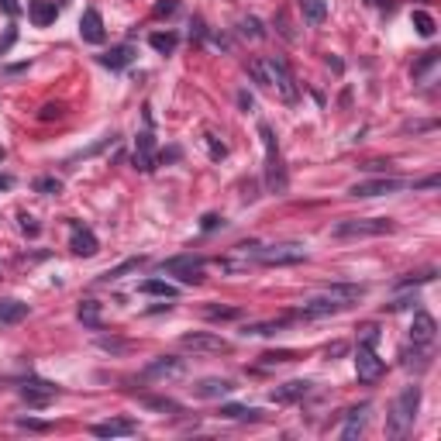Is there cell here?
<instances>
[{"instance_id": "obj_1", "label": "cell", "mask_w": 441, "mask_h": 441, "mask_svg": "<svg viewBox=\"0 0 441 441\" xmlns=\"http://www.w3.org/2000/svg\"><path fill=\"white\" fill-rule=\"evenodd\" d=\"M362 297H365V286H355V283H335V286H328L321 297L307 300V303L300 307V317H310V321H314V317L342 314V310L355 307Z\"/></svg>"}, {"instance_id": "obj_2", "label": "cell", "mask_w": 441, "mask_h": 441, "mask_svg": "<svg viewBox=\"0 0 441 441\" xmlns=\"http://www.w3.org/2000/svg\"><path fill=\"white\" fill-rule=\"evenodd\" d=\"M249 73H252V80H256V83H263L265 90H272L279 100L297 103L300 87H297L293 73L286 69V63H279L276 56H269V59H252V63H249Z\"/></svg>"}, {"instance_id": "obj_3", "label": "cell", "mask_w": 441, "mask_h": 441, "mask_svg": "<svg viewBox=\"0 0 441 441\" xmlns=\"http://www.w3.org/2000/svg\"><path fill=\"white\" fill-rule=\"evenodd\" d=\"M417 407H421V390L417 386H407L397 400H393V410H390V435H407L414 428V417H417Z\"/></svg>"}, {"instance_id": "obj_4", "label": "cell", "mask_w": 441, "mask_h": 441, "mask_svg": "<svg viewBox=\"0 0 441 441\" xmlns=\"http://www.w3.org/2000/svg\"><path fill=\"white\" fill-rule=\"evenodd\" d=\"M390 231H393L390 217H349V221H338L331 228L335 238H379V235H390Z\"/></svg>"}, {"instance_id": "obj_5", "label": "cell", "mask_w": 441, "mask_h": 441, "mask_svg": "<svg viewBox=\"0 0 441 441\" xmlns=\"http://www.w3.org/2000/svg\"><path fill=\"white\" fill-rule=\"evenodd\" d=\"M259 138H263V145H265V179H269V190H286L279 145H276V135H272L269 124H259Z\"/></svg>"}, {"instance_id": "obj_6", "label": "cell", "mask_w": 441, "mask_h": 441, "mask_svg": "<svg viewBox=\"0 0 441 441\" xmlns=\"http://www.w3.org/2000/svg\"><path fill=\"white\" fill-rule=\"evenodd\" d=\"M179 345L186 352H203V355H217V352H231V345L221 338V335H210V331H193V335H183Z\"/></svg>"}, {"instance_id": "obj_7", "label": "cell", "mask_w": 441, "mask_h": 441, "mask_svg": "<svg viewBox=\"0 0 441 441\" xmlns=\"http://www.w3.org/2000/svg\"><path fill=\"white\" fill-rule=\"evenodd\" d=\"M383 358L372 352V345H358V352H355V376H358V383H376L379 376H383Z\"/></svg>"}, {"instance_id": "obj_8", "label": "cell", "mask_w": 441, "mask_h": 441, "mask_svg": "<svg viewBox=\"0 0 441 441\" xmlns=\"http://www.w3.org/2000/svg\"><path fill=\"white\" fill-rule=\"evenodd\" d=\"M203 259H193V256H179V259H169V263H163V272H169V276H179L183 283H200L203 279Z\"/></svg>"}, {"instance_id": "obj_9", "label": "cell", "mask_w": 441, "mask_h": 441, "mask_svg": "<svg viewBox=\"0 0 441 441\" xmlns=\"http://www.w3.org/2000/svg\"><path fill=\"white\" fill-rule=\"evenodd\" d=\"M407 183L403 179H393V176H379V179H365V183H355L352 197H383V193H397V190H403Z\"/></svg>"}, {"instance_id": "obj_10", "label": "cell", "mask_w": 441, "mask_h": 441, "mask_svg": "<svg viewBox=\"0 0 441 441\" xmlns=\"http://www.w3.org/2000/svg\"><path fill=\"white\" fill-rule=\"evenodd\" d=\"M69 249H73L76 256L90 259V256H97L100 242H97V235H93L90 228H83L80 221H73V224H69Z\"/></svg>"}, {"instance_id": "obj_11", "label": "cell", "mask_w": 441, "mask_h": 441, "mask_svg": "<svg viewBox=\"0 0 441 441\" xmlns=\"http://www.w3.org/2000/svg\"><path fill=\"white\" fill-rule=\"evenodd\" d=\"M183 372H186L183 358H176V355H163V358H156V362L145 369V379H179Z\"/></svg>"}, {"instance_id": "obj_12", "label": "cell", "mask_w": 441, "mask_h": 441, "mask_svg": "<svg viewBox=\"0 0 441 441\" xmlns=\"http://www.w3.org/2000/svg\"><path fill=\"white\" fill-rule=\"evenodd\" d=\"M135 169H142V173L156 169V138H152V131H142L138 142H135Z\"/></svg>"}, {"instance_id": "obj_13", "label": "cell", "mask_w": 441, "mask_h": 441, "mask_svg": "<svg viewBox=\"0 0 441 441\" xmlns=\"http://www.w3.org/2000/svg\"><path fill=\"white\" fill-rule=\"evenodd\" d=\"M435 335H438V324H435V317L431 314H424V310H417L414 314V324H410V338H414V345H431L435 342Z\"/></svg>"}, {"instance_id": "obj_14", "label": "cell", "mask_w": 441, "mask_h": 441, "mask_svg": "<svg viewBox=\"0 0 441 441\" xmlns=\"http://www.w3.org/2000/svg\"><path fill=\"white\" fill-rule=\"evenodd\" d=\"M80 35H83V42H90V45H100V42H103V17H100L97 7H87V10H83V17H80Z\"/></svg>"}, {"instance_id": "obj_15", "label": "cell", "mask_w": 441, "mask_h": 441, "mask_svg": "<svg viewBox=\"0 0 441 441\" xmlns=\"http://www.w3.org/2000/svg\"><path fill=\"white\" fill-rule=\"evenodd\" d=\"M56 386L52 383H42V379H35V383H24V390H21V397L28 400V407H45L49 400H56Z\"/></svg>"}, {"instance_id": "obj_16", "label": "cell", "mask_w": 441, "mask_h": 441, "mask_svg": "<svg viewBox=\"0 0 441 441\" xmlns=\"http://www.w3.org/2000/svg\"><path fill=\"white\" fill-rule=\"evenodd\" d=\"M28 17H31L35 28H49L59 17V10H56L52 0H28Z\"/></svg>"}, {"instance_id": "obj_17", "label": "cell", "mask_w": 441, "mask_h": 441, "mask_svg": "<svg viewBox=\"0 0 441 441\" xmlns=\"http://www.w3.org/2000/svg\"><path fill=\"white\" fill-rule=\"evenodd\" d=\"M235 386L228 383V379H200L197 386H193V397H200V400H221V397H228Z\"/></svg>"}, {"instance_id": "obj_18", "label": "cell", "mask_w": 441, "mask_h": 441, "mask_svg": "<svg viewBox=\"0 0 441 441\" xmlns=\"http://www.w3.org/2000/svg\"><path fill=\"white\" fill-rule=\"evenodd\" d=\"M138 431V424L135 421H103V424H93V435L97 438H121V435H135Z\"/></svg>"}, {"instance_id": "obj_19", "label": "cell", "mask_w": 441, "mask_h": 441, "mask_svg": "<svg viewBox=\"0 0 441 441\" xmlns=\"http://www.w3.org/2000/svg\"><path fill=\"white\" fill-rule=\"evenodd\" d=\"M307 390H310V383L293 379V383H283V386L272 393V400H276V403H293V400H303V397H307Z\"/></svg>"}, {"instance_id": "obj_20", "label": "cell", "mask_w": 441, "mask_h": 441, "mask_svg": "<svg viewBox=\"0 0 441 441\" xmlns=\"http://www.w3.org/2000/svg\"><path fill=\"white\" fill-rule=\"evenodd\" d=\"M131 59H135V49H131V45H117V49H110L107 56H100V63H103L107 69H124Z\"/></svg>"}, {"instance_id": "obj_21", "label": "cell", "mask_w": 441, "mask_h": 441, "mask_svg": "<svg viewBox=\"0 0 441 441\" xmlns=\"http://www.w3.org/2000/svg\"><path fill=\"white\" fill-rule=\"evenodd\" d=\"M28 317V303L21 300H0V324H17Z\"/></svg>"}, {"instance_id": "obj_22", "label": "cell", "mask_w": 441, "mask_h": 441, "mask_svg": "<svg viewBox=\"0 0 441 441\" xmlns=\"http://www.w3.org/2000/svg\"><path fill=\"white\" fill-rule=\"evenodd\" d=\"M365 410H369L365 403H362V407H355V410H349V424L342 428V438H345V441H352V438L362 435V428H365Z\"/></svg>"}, {"instance_id": "obj_23", "label": "cell", "mask_w": 441, "mask_h": 441, "mask_svg": "<svg viewBox=\"0 0 441 441\" xmlns=\"http://www.w3.org/2000/svg\"><path fill=\"white\" fill-rule=\"evenodd\" d=\"M138 290H142V293H149V297H166V300H173V297H176V286H169L166 279H145Z\"/></svg>"}, {"instance_id": "obj_24", "label": "cell", "mask_w": 441, "mask_h": 441, "mask_svg": "<svg viewBox=\"0 0 441 441\" xmlns=\"http://www.w3.org/2000/svg\"><path fill=\"white\" fill-rule=\"evenodd\" d=\"M76 317L90 324V328H100V303L97 300H83L80 307H76Z\"/></svg>"}, {"instance_id": "obj_25", "label": "cell", "mask_w": 441, "mask_h": 441, "mask_svg": "<svg viewBox=\"0 0 441 441\" xmlns=\"http://www.w3.org/2000/svg\"><path fill=\"white\" fill-rule=\"evenodd\" d=\"M410 21H414V28H417V35H421V38H431V35H435V28H438V24H435V17H431L428 10H414V14H410Z\"/></svg>"}, {"instance_id": "obj_26", "label": "cell", "mask_w": 441, "mask_h": 441, "mask_svg": "<svg viewBox=\"0 0 441 441\" xmlns=\"http://www.w3.org/2000/svg\"><path fill=\"white\" fill-rule=\"evenodd\" d=\"M149 45H152L156 52H163V56H169V52L176 49V35H173V31H166V35H163V31H156V35L149 38Z\"/></svg>"}, {"instance_id": "obj_27", "label": "cell", "mask_w": 441, "mask_h": 441, "mask_svg": "<svg viewBox=\"0 0 441 441\" xmlns=\"http://www.w3.org/2000/svg\"><path fill=\"white\" fill-rule=\"evenodd\" d=\"M286 324H290V317H276V321H263V324H249L245 335H272V331H279Z\"/></svg>"}, {"instance_id": "obj_28", "label": "cell", "mask_w": 441, "mask_h": 441, "mask_svg": "<svg viewBox=\"0 0 441 441\" xmlns=\"http://www.w3.org/2000/svg\"><path fill=\"white\" fill-rule=\"evenodd\" d=\"M259 410H249V407H238V403H228V407H221V417H231V421H249V417H256Z\"/></svg>"}, {"instance_id": "obj_29", "label": "cell", "mask_w": 441, "mask_h": 441, "mask_svg": "<svg viewBox=\"0 0 441 441\" xmlns=\"http://www.w3.org/2000/svg\"><path fill=\"white\" fill-rule=\"evenodd\" d=\"M328 17V3L324 0H307V21L310 24H321Z\"/></svg>"}, {"instance_id": "obj_30", "label": "cell", "mask_w": 441, "mask_h": 441, "mask_svg": "<svg viewBox=\"0 0 441 441\" xmlns=\"http://www.w3.org/2000/svg\"><path fill=\"white\" fill-rule=\"evenodd\" d=\"M145 263V259H128V263H121L117 265V269H107V272H103V279H107V283H110V279H121V276H124V272H131V269H138V265Z\"/></svg>"}, {"instance_id": "obj_31", "label": "cell", "mask_w": 441, "mask_h": 441, "mask_svg": "<svg viewBox=\"0 0 441 441\" xmlns=\"http://www.w3.org/2000/svg\"><path fill=\"white\" fill-rule=\"evenodd\" d=\"M203 314H207L210 321H235V317H238V310H235V307H207Z\"/></svg>"}, {"instance_id": "obj_32", "label": "cell", "mask_w": 441, "mask_h": 441, "mask_svg": "<svg viewBox=\"0 0 441 441\" xmlns=\"http://www.w3.org/2000/svg\"><path fill=\"white\" fill-rule=\"evenodd\" d=\"M35 190H38V193H49V197H52V193H63V183H59V179H52V176H42L38 183H35Z\"/></svg>"}, {"instance_id": "obj_33", "label": "cell", "mask_w": 441, "mask_h": 441, "mask_svg": "<svg viewBox=\"0 0 441 441\" xmlns=\"http://www.w3.org/2000/svg\"><path fill=\"white\" fill-rule=\"evenodd\" d=\"M358 331H362V335H358L362 345H376V342H379V328H376V324H365V328H358Z\"/></svg>"}, {"instance_id": "obj_34", "label": "cell", "mask_w": 441, "mask_h": 441, "mask_svg": "<svg viewBox=\"0 0 441 441\" xmlns=\"http://www.w3.org/2000/svg\"><path fill=\"white\" fill-rule=\"evenodd\" d=\"M145 407H152V410H179V403H173V400H152V397H145Z\"/></svg>"}, {"instance_id": "obj_35", "label": "cell", "mask_w": 441, "mask_h": 441, "mask_svg": "<svg viewBox=\"0 0 441 441\" xmlns=\"http://www.w3.org/2000/svg\"><path fill=\"white\" fill-rule=\"evenodd\" d=\"M263 362H265V365H276V362H293V352H265Z\"/></svg>"}, {"instance_id": "obj_36", "label": "cell", "mask_w": 441, "mask_h": 441, "mask_svg": "<svg viewBox=\"0 0 441 441\" xmlns=\"http://www.w3.org/2000/svg\"><path fill=\"white\" fill-rule=\"evenodd\" d=\"M242 35H252V38H259V35H263V31H259V21H256V17L242 21Z\"/></svg>"}, {"instance_id": "obj_37", "label": "cell", "mask_w": 441, "mask_h": 441, "mask_svg": "<svg viewBox=\"0 0 441 441\" xmlns=\"http://www.w3.org/2000/svg\"><path fill=\"white\" fill-rule=\"evenodd\" d=\"M207 145H210V156H214V159H224V152H228V149H224V145H217V138H214V135H207Z\"/></svg>"}, {"instance_id": "obj_38", "label": "cell", "mask_w": 441, "mask_h": 441, "mask_svg": "<svg viewBox=\"0 0 441 441\" xmlns=\"http://www.w3.org/2000/svg\"><path fill=\"white\" fill-rule=\"evenodd\" d=\"M100 349H103V352H128V345H124V342H107V338L100 342Z\"/></svg>"}, {"instance_id": "obj_39", "label": "cell", "mask_w": 441, "mask_h": 441, "mask_svg": "<svg viewBox=\"0 0 441 441\" xmlns=\"http://www.w3.org/2000/svg\"><path fill=\"white\" fill-rule=\"evenodd\" d=\"M17 424H21V428H28V431H49V424H42V421H28V417H21Z\"/></svg>"}, {"instance_id": "obj_40", "label": "cell", "mask_w": 441, "mask_h": 441, "mask_svg": "<svg viewBox=\"0 0 441 441\" xmlns=\"http://www.w3.org/2000/svg\"><path fill=\"white\" fill-rule=\"evenodd\" d=\"M59 114H63V107H59V103H56V107L49 103V107L42 110V121H52V117H59Z\"/></svg>"}, {"instance_id": "obj_41", "label": "cell", "mask_w": 441, "mask_h": 441, "mask_svg": "<svg viewBox=\"0 0 441 441\" xmlns=\"http://www.w3.org/2000/svg\"><path fill=\"white\" fill-rule=\"evenodd\" d=\"M173 10H176V3H173V0H166V3H159V7H156V17H163V14H173Z\"/></svg>"}, {"instance_id": "obj_42", "label": "cell", "mask_w": 441, "mask_h": 441, "mask_svg": "<svg viewBox=\"0 0 441 441\" xmlns=\"http://www.w3.org/2000/svg\"><path fill=\"white\" fill-rule=\"evenodd\" d=\"M21 228H24L28 235H38V224H35L31 217H21Z\"/></svg>"}, {"instance_id": "obj_43", "label": "cell", "mask_w": 441, "mask_h": 441, "mask_svg": "<svg viewBox=\"0 0 441 441\" xmlns=\"http://www.w3.org/2000/svg\"><path fill=\"white\" fill-rule=\"evenodd\" d=\"M210 228H217V217H214V214L203 217V231H210Z\"/></svg>"}, {"instance_id": "obj_44", "label": "cell", "mask_w": 441, "mask_h": 441, "mask_svg": "<svg viewBox=\"0 0 441 441\" xmlns=\"http://www.w3.org/2000/svg\"><path fill=\"white\" fill-rule=\"evenodd\" d=\"M0 3H3V10H7V14H17V3H14V0H0Z\"/></svg>"}, {"instance_id": "obj_45", "label": "cell", "mask_w": 441, "mask_h": 441, "mask_svg": "<svg viewBox=\"0 0 441 441\" xmlns=\"http://www.w3.org/2000/svg\"><path fill=\"white\" fill-rule=\"evenodd\" d=\"M7 186H10V179H7V176H0V190H7Z\"/></svg>"}, {"instance_id": "obj_46", "label": "cell", "mask_w": 441, "mask_h": 441, "mask_svg": "<svg viewBox=\"0 0 441 441\" xmlns=\"http://www.w3.org/2000/svg\"><path fill=\"white\" fill-rule=\"evenodd\" d=\"M372 3H386V0H372Z\"/></svg>"}]
</instances>
